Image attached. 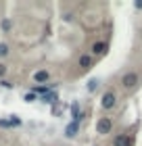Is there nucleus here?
Instances as JSON below:
<instances>
[{
  "label": "nucleus",
  "instance_id": "obj_1",
  "mask_svg": "<svg viewBox=\"0 0 142 146\" xmlns=\"http://www.w3.org/2000/svg\"><path fill=\"white\" fill-rule=\"evenodd\" d=\"M111 129H113V121L109 117H100L98 123H96V131L98 134H109Z\"/></svg>",
  "mask_w": 142,
  "mask_h": 146
},
{
  "label": "nucleus",
  "instance_id": "obj_2",
  "mask_svg": "<svg viewBox=\"0 0 142 146\" xmlns=\"http://www.w3.org/2000/svg\"><path fill=\"white\" fill-rule=\"evenodd\" d=\"M121 84H123V88L127 90H132V88H136V84H138V73H125L123 79H121Z\"/></svg>",
  "mask_w": 142,
  "mask_h": 146
},
{
  "label": "nucleus",
  "instance_id": "obj_3",
  "mask_svg": "<svg viewBox=\"0 0 142 146\" xmlns=\"http://www.w3.org/2000/svg\"><path fill=\"white\" fill-rule=\"evenodd\" d=\"M115 102H117V96H115V92H107V94L103 96V109H113Z\"/></svg>",
  "mask_w": 142,
  "mask_h": 146
},
{
  "label": "nucleus",
  "instance_id": "obj_4",
  "mask_svg": "<svg viewBox=\"0 0 142 146\" xmlns=\"http://www.w3.org/2000/svg\"><path fill=\"white\" fill-rule=\"evenodd\" d=\"M113 144L115 146H132V138L130 136H117Z\"/></svg>",
  "mask_w": 142,
  "mask_h": 146
},
{
  "label": "nucleus",
  "instance_id": "obj_5",
  "mask_svg": "<svg viewBox=\"0 0 142 146\" xmlns=\"http://www.w3.org/2000/svg\"><path fill=\"white\" fill-rule=\"evenodd\" d=\"M48 71H36V73H33V79H36V82L38 84H44V82H48Z\"/></svg>",
  "mask_w": 142,
  "mask_h": 146
},
{
  "label": "nucleus",
  "instance_id": "obj_6",
  "mask_svg": "<svg viewBox=\"0 0 142 146\" xmlns=\"http://www.w3.org/2000/svg\"><path fill=\"white\" fill-rule=\"evenodd\" d=\"M13 125H21L19 119H0V127H13Z\"/></svg>",
  "mask_w": 142,
  "mask_h": 146
},
{
  "label": "nucleus",
  "instance_id": "obj_7",
  "mask_svg": "<svg viewBox=\"0 0 142 146\" xmlns=\"http://www.w3.org/2000/svg\"><path fill=\"white\" fill-rule=\"evenodd\" d=\"M75 134H77V123H69V125L65 127V136H67V138H73Z\"/></svg>",
  "mask_w": 142,
  "mask_h": 146
},
{
  "label": "nucleus",
  "instance_id": "obj_8",
  "mask_svg": "<svg viewBox=\"0 0 142 146\" xmlns=\"http://www.w3.org/2000/svg\"><path fill=\"white\" fill-rule=\"evenodd\" d=\"M90 65H92V58L88 56V54H82V56H79V67H82V69H88Z\"/></svg>",
  "mask_w": 142,
  "mask_h": 146
},
{
  "label": "nucleus",
  "instance_id": "obj_9",
  "mask_svg": "<svg viewBox=\"0 0 142 146\" xmlns=\"http://www.w3.org/2000/svg\"><path fill=\"white\" fill-rule=\"evenodd\" d=\"M71 115H73V123H77L79 119H82V111H79L77 104H73V107H71Z\"/></svg>",
  "mask_w": 142,
  "mask_h": 146
},
{
  "label": "nucleus",
  "instance_id": "obj_10",
  "mask_svg": "<svg viewBox=\"0 0 142 146\" xmlns=\"http://www.w3.org/2000/svg\"><path fill=\"white\" fill-rule=\"evenodd\" d=\"M42 100L48 102V104H55L57 102V94H55V92H46V94L42 96Z\"/></svg>",
  "mask_w": 142,
  "mask_h": 146
},
{
  "label": "nucleus",
  "instance_id": "obj_11",
  "mask_svg": "<svg viewBox=\"0 0 142 146\" xmlns=\"http://www.w3.org/2000/svg\"><path fill=\"white\" fill-rule=\"evenodd\" d=\"M92 50H94V54H103V52L107 50V44H105V42H98V44H94Z\"/></svg>",
  "mask_w": 142,
  "mask_h": 146
},
{
  "label": "nucleus",
  "instance_id": "obj_12",
  "mask_svg": "<svg viewBox=\"0 0 142 146\" xmlns=\"http://www.w3.org/2000/svg\"><path fill=\"white\" fill-rule=\"evenodd\" d=\"M6 54H9V46L4 42H0V56H6Z\"/></svg>",
  "mask_w": 142,
  "mask_h": 146
},
{
  "label": "nucleus",
  "instance_id": "obj_13",
  "mask_svg": "<svg viewBox=\"0 0 142 146\" xmlns=\"http://www.w3.org/2000/svg\"><path fill=\"white\" fill-rule=\"evenodd\" d=\"M96 88H98V82H96V79H90V84H88V90L92 92V90H96Z\"/></svg>",
  "mask_w": 142,
  "mask_h": 146
},
{
  "label": "nucleus",
  "instance_id": "obj_14",
  "mask_svg": "<svg viewBox=\"0 0 142 146\" xmlns=\"http://www.w3.org/2000/svg\"><path fill=\"white\" fill-rule=\"evenodd\" d=\"M2 29H4V31L11 29V21H9V19H4V21H2Z\"/></svg>",
  "mask_w": 142,
  "mask_h": 146
},
{
  "label": "nucleus",
  "instance_id": "obj_15",
  "mask_svg": "<svg viewBox=\"0 0 142 146\" xmlns=\"http://www.w3.org/2000/svg\"><path fill=\"white\" fill-rule=\"evenodd\" d=\"M25 100H27V102H33V100H36V96H33V94H25Z\"/></svg>",
  "mask_w": 142,
  "mask_h": 146
},
{
  "label": "nucleus",
  "instance_id": "obj_16",
  "mask_svg": "<svg viewBox=\"0 0 142 146\" xmlns=\"http://www.w3.org/2000/svg\"><path fill=\"white\" fill-rule=\"evenodd\" d=\"M4 73H6V67H4V65H0V77H2Z\"/></svg>",
  "mask_w": 142,
  "mask_h": 146
},
{
  "label": "nucleus",
  "instance_id": "obj_17",
  "mask_svg": "<svg viewBox=\"0 0 142 146\" xmlns=\"http://www.w3.org/2000/svg\"><path fill=\"white\" fill-rule=\"evenodd\" d=\"M136 9H142V0H140V2H136Z\"/></svg>",
  "mask_w": 142,
  "mask_h": 146
}]
</instances>
